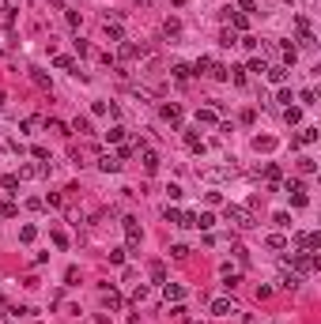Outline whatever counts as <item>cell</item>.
Here are the masks:
<instances>
[{
  "label": "cell",
  "mask_w": 321,
  "mask_h": 324,
  "mask_svg": "<svg viewBox=\"0 0 321 324\" xmlns=\"http://www.w3.org/2000/svg\"><path fill=\"white\" fill-rule=\"evenodd\" d=\"M102 302L110 305V309H121V294H117V290H110V286H102Z\"/></svg>",
  "instance_id": "obj_19"
},
{
  "label": "cell",
  "mask_w": 321,
  "mask_h": 324,
  "mask_svg": "<svg viewBox=\"0 0 321 324\" xmlns=\"http://www.w3.org/2000/svg\"><path fill=\"white\" fill-rule=\"evenodd\" d=\"M49 238H53V245H57V249H68V234H64V230H53Z\"/></svg>",
  "instance_id": "obj_36"
},
{
  "label": "cell",
  "mask_w": 321,
  "mask_h": 324,
  "mask_svg": "<svg viewBox=\"0 0 321 324\" xmlns=\"http://www.w3.org/2000/svg\"><path fill=\"white\" fill-rule=\"evenodd\" d=\"M53 64H57V68H68V72L76 68V60H72V57H64V53H60V57H53Z\"/></svg>",
  "instance_id": "obj_45"
},
{
  "label": "cell",
  "mask_w": 321,
  "mask_h": 324,
  "mask_svg": "<svg viewBox=\"0 0 321 324\" xmlns=\"http://www.w3.org/2000/svg\"><path fill=\"white\" fill-rule=\"evenodd\" d=\"M283 121H287V125H299V121H302V110H299V106H283Z\"/></svg>",
  "instance_id": "obj_20"
},
{
  "label": "cell",
  "mask_w": 321,
  "mask_h": 324,
  "mask_svg": "<svg viewBox=\"0 0 321 324\" xmlns=\"http://www.w3.org/2000/svg\"><path fill=\"white\" fill-rule=\"evenodd\" d=\"M253 147H257V151H272V147H276V140H272V136H257V140H253Z\"/></svg>",
  "instance_id": "obj_31"
},
{
  "label": "cell",
  "mask_w": 321,
  "mask_h": 324,
  "mask_svg": "<svg viewBox=\"0 0 321 324\" xmlns=\"http://www.w3.org/2000/svg\"><path fill=\"white\" fill-rule=\"evenodd\" d=\"M208 76H212V79H227V64H212Z\"/></svg>",
  "instance_id": "obj_50"
},
{
  "label": "cell",
  "mask_w": 321,
  "mask_h": 324,
  "mask_svg": "<svg viewBox=\"0 0 321 324\" xmlns=\"http://www.w3.org/2000/svg\"><path fill=\"white\" fill-rule=\"evenodd\" d=\"M170 76H174L178 83H189V79H193V68H189V64H174V68H170Z\"/></svg>",
  "instance_id": "obj_15"
},
{
  "label": "cell",
  "mask_w": 321,
  "mask_h": 324,
  "mask_svg": "<svg viewBox=\"0 0 321 324\" xmlns=\"http://www.w3.org/2000/svg\"><path fill=\"white\" fill-rule=\"evenodd\" d=\"M219 45H227V49H231V45H238V34H234L231 27H227L223 34H219Z\"/></svg>",
  "instance_id": "obj_30"
},
{
  "label": "cell",
  "mask_w": 321,
  "mask_h": 324,
  "mask_svg": "<svg viewBox=\"0 0 321 324\" xmlns=\"http://www.w3.org/2000/svg\"><path fill=\"white\" fill-rule=\"evenodd\" d=\"M159 117H162V121H170V125H178V121H181V106H178V102H162Z\"/></svg>",
  "instance_id": "obj_7"
},
{
  "label": "cell",
  "mask_w": 321,
  "mask_h": 324,
  "mask_svg": "<svg viewBox=\"0 0 321 324\" xmlns=\"http://www.w3.org/2000/svg\"><path fill=\"white\" fill-rule=\"evenodd\" d=\"M299 170H302V173L310 177V173H318V162H314L310 155H302V158H299Z\"/></svg>",
  "instance_id": "obj_28"
},
{
  "label": "cell",
  "mask_w": 321,
  "mask_h": 324,
  "mask_svg": "<svg viewBox=\"0 0 321 324\" xmlns=\"http://www.w3.org/2000/svg\"><path fill=\"white\" fill-rule=\"evenodd\" d=\"M136 151H140V162H144V170L147 173H159V155H155V151H151V147H136Z\"/></svg>",
  "instance_id": "obj_5"
},
{
  "label": "cell",
  "mask_w": 321,
  "mask_h": 324,
  "mask_svg": "<svg viewBox=\"0 0 321 324\" xmlns=\"http://www.w3.org/2000/svg\"><path fill=\"white\" fill-rule=\"evenodd\" d=\"M178 226H185V230H197V215L193 211H181V223Z\"/></svg>",
  "instance_id": "obj_43"
},
{
  "label": "cell",
  "mask_w": 321,
  "mask_h": 324,
  "mask_svg": "<svg viewBox=\"0 0 321 324\" xmlns=\"http://www.w3.org/2000/svg\"><path fill=\"white\" fill-rule=\"evenodd\" d=\"M287 196H291L295 208H306V189H302V192H287Z\"/></svg>",
  "instance_id": "obj_48"
},
{
  "label": "cell",
  "mask_w": 321,
  "mask_h": 324,
  "mask_svg": "<svg viewBox=\"0 0 321 324\" xmlns=\"http://www.w3.org/2000/svg\"><path fill=\"white\" fill-rule=\"evenodd\" d=\"M257 173H264V177H268L272 185L280 181V166H276V162H264V166H257Z\"/></svg>",
  "instance_id": "obj_17"
},
{
  "label": "cell",
  "mask_w": 321,
  "mask_h": 324,
  "mask_svg": "<svg viewBox=\"0 0 321 324\" xmlns=\"http://www.w3.org/2000/svg\"><path fill=\"white\" fill-rule=\"evenodd\" d=\"M185 143H189L193 151H204V143H201V136H197V128H185Z\"/></svg>",
  "instance_id": "obj_25"
},
{
  "label": "cell",
  "mask_w": 321,
  "mask_h": 324,
  "mask_svg": "<svg viewBox=\"0 0 321 324\" xmlns=\"http://www.w3.org/2000/svg\"><path fill=\"white\" fill-rule=\"evenodd\" d=\"M242 324H261V321H257L253 313H246V317H242Z\"/></svg>",
  "instance_id": "obj_60"
},
{
  "label": "cell",
  "mask_w": 321,
  "mask_h": 324,
  "mask_svg": "<svg viewBox=\"0 0 321 324\" xmlns=\"http://www.w3.org/2000/svg\"><path fill=\"white\" fill-rule=\"evenodd\" d=\"M212 226H216V215H212V211H201V215H197V230H212Z\"/></svg>",
  "instance_id": "obj_24"
},
{
  "label": "cell",
  "mask_w": 321,
  "mask_h": 324,
  "mask_svg": "<svg viewBox=\"0 0 321 324\" xmlns=\"http://www.w3.org/2000/svg\"><path fill=\"white\" fill-rule=\"evenodd\" d=\"M136 155V147H132V143H121V151H117V158H132Z\"/></svg>",
  "instance_id": "obj_54"
},
{
  "label": "cell",
  "mask_w": 321,
  "mask_h": 324,
  "mask_svg": "<svg viewBox=\"0 0 321 324\" xmlns=\"http://www.w3.org/2000/svg\"><path fill=\"white\" fill-rule=\"evenodd\" d=\"M162 34H166V38H178V34H181V23H178V19H166V23H162Z\"/></svg>",
  "instance_id": "obj_26"
},
{
  "label": "cell",
  "mask_w": 321,
  "mask_h": 324,
  "mask_svg": "<svg viewBox=\"0 0 321 324\" xmlns=\"http://www.w3.org/2000/svg\"><path fill=\"white\" fill-rule=\"evenodd\" d=\"M246 72H257V76H264V72H268V60H261V57H253Z\"/></svg>",
  "instance_id": "obj_32"
},
{
  "label": "cell",
  "mask_w": 321,
  "mask_h": 324,
  "mask_svg": "<svg viewBox=\"0 0 321 324\" xmlns=\"http://www.w3.org/2000/svg\"><path fill=\"white\" fill-rule=\"evenodd\" d=\"M34 238H38V226H23V230H19V241H27V245H30V241H34Z\"/></svg>",
  "instance_id": "obj_35"
},
{
  "label": "cell",
  "mask_w": 321,
  "mask_h": 324,
  "mask_svg": "<svg viewBox=\"0 0 321 324\" xmlns=\"http://www.w3.org/2000/svg\"><path fill=\"white\" fill-rule=\"evenodd\" d=\"M110 264H125V249H110Z\"/></svg>",
  "instance_id": "obj_57"
},
{
  "label": "cell",
  "mask_w": 321,
  "mask_h": 324,
  "mask_svg": "<svg viewBox=\"0 0 321 324\" xmlns=\"http://www.w3.org/2000/svg\"><path fill=\"white\" fill-rule=\"evenodd\" d=\"M295 60H299V49H295L291 42H283V68H291Z\"/></svg>",
  "instance_id": "obj_21"
},
{
  "label": "cell",
  "mask_w": 321,
  "mask_h": 324,
  "mask_svg": "<svg viewBox=\"0 0 321 324\" xmlns=\"http://www.w3.org/2000/svg\"><path fill=\"white\" fill-rule=\"evenodd\" d=\"M162 219H166L170 226H178V223H181V211H178V208H166V211H162Z\"/></svg>",
  "instance_id": "obj_42"
},
{
  "label": "cell",
  "mask_w": 321,
  "mask_h": 324,
  "mask_svg": "<svg viewBox=\"0 0 321 324\" xmlns=\"http://www.w3.org/2000/svg\"><path fill=\"white\" fill-rule=\"evenodd\" d=\"M227 223H234L238 230L257 226V223H253V211H249V208H238V204H231V208H227Z\"/></svg>",
  "instance_id": "obj_2"
},
{
  "label": "cell",
  "mask_w": 321,
  "mask_h": 324,
  "mask_svg": "<svg viewBox=\"0 0 321 324\" xmlns=\"http://www.w3.org/2000/svg\"><path fill=\"white\" fill-rule=\"evenodd\" d=\"M264 76H268V83H272V87H283V83H287V68H283V64H268Z\"/></svg>",
  "instance_id": "obj_10"
},
{
  "label": "cell",
  "mask_w": 321,
  "mask_h": 324,
  "mask_svg": "<svg viewBox=\"0 0 321 324\" xmlns=\"http://www.w3.org/2000/svg\"><path fill=\"white\" fill-rule=\"evenodd\" d=\"M238 12H242V15H253V12H257V0H238Z\"/></svg>",
  "instance_id": "obj_44"
},
{
  "label": "cell",
  "mask_w": 321,
  "mask_h": 324,
  "mask_svg": "<svg viewBox=\"0 0 321 324\" xmlns=\"http://www.w3.org/2000/svg\"><path fill=\"white\" fill-rule=\"evenodd\" d=\"M166 196H170V200H181V185L170 181V185H166Z\"/></svg>",
  "instance_id": "obj_56"
},
{
  "label": "cell",
  "mask_w": 321,
  "mask_h": 324,
  "mask_svg": "<svg viewBox=\"0 0 321 324\" xmlns=\"http://www.w3.org/2000/svg\"><path fill=\"white\" fill-rule=\"evenodd\" d=\"M147 271H151V279H155V283H166V264H162V260H151V268H147Z\"/></svg>",
  "instance_id": "obj_18"
},
{
  "label": "cell",
  "mask_w": 321,
  "mask_h": 324,
  "mask_svg": "<svg viewBox=\"0 0 321 324\" xmlns=\"http://www.w3.org/2000/svg\"><path fill=\"white\" fill-rule=\"evenodd\" d=\"M238 45H242V49H249V53H253V49H257V38H253V34H242V38H238Z\"/></svg>",
  "instance_id": "obj_46"
},
{
  "label": "cell",
  "mask_w": 321,
  "mask_h": 324,
  "mask_svg": "<svg viewBox=\"0 0 321 324\" xmlns=\"http://www.w3.org/2000/svg\"><path fill=\"white\" fill-rule=\"evenodd\" d=\"M162 298H166V302H181V298H185V286H181V283H162Z\"/></svg>",
  "instance_id": "obj_11"
},
{
  "label": "cell",
  "mask_w": 321,
  "mask_h": 324,
  "mask_svg": "<svg viewBox=\"0 0 321 324\" xmlns=\"http://www.w3.org/2000/svg\"><path fill=\"white\" fill-rule=\"evenodd\" d=\"M30 79H34L38 87H45V91H53V83H49V76H45L42 68H30Z\"/></svg>",
  "instance_id": "obj_22"
},
{
  "label": "cell",
  "mask_w": 321,
  "mask_h": 324,
  "mask_svg": "<svg viewBox=\"0 0 321 324\" xmlns=\"http://www.w3.org/2000/svg\"><path fill=\"white\" fill-rule=\"evenodd\" d=\"M272 324H276V321H272Z\"/></svg>",
  "instance_id": "obj_62"
},
{
  "label": "cell",
  "mask_w": 321,
  "mask_h": 324,
  "mask_svg": "<svg viewBox=\"0 0 321 324\" xmlns=\"http://www.w3.org/2000/svg\"><path fill=\"white\" fill-rule=\"evenodd\" d=\"M212 313L216 317H231V313H238V305H234L231 298H212Z\"/></svg>",
  "instance_id": "obj_8"
},
{
  "label": "cell",
  "mask_w": 321,
  "mask_h": 324,
  "mask_svg": "<svg viewBox=\"0 0 321 324\" xmlns=\"http://www.w3.org/2000/svg\"><path fill=\"white\" fill-rule=\"evenodd\" d=\"M45 204H53V208H64V196H60V192H49V196H45Z\"/></svg>",
  "instance_id": "obj_59"
},
{
  "label": "cell",
  "mask_w": 321,
  "mask_h": 324,
  "mask_svg": "<svg viewBox=\"0 0 321 324\" xmlns=\"http://www.w3.org/2000/svg\"><path fill=\"white\" fill-rule=\"evenodd\" d=\"M132 302H136V305H140V302H147V286H144V283L132 290Z\"/></svg>",
  "instance_id": "obj_51"
},
{
  "label": "cell",
  "mask_w": 321,
  "mask_h": 324,
  "mask_svg": "<svg viewBox=\"0 0 321 324\" xmlns=\"http://www.w3.org/2000/svg\"><path fill=\"white\" fill-rule=\"evenodd\" d=\"M212 64H216V60H212V57H201V60H197V64H193V72H212Z\"/></svg>",
  "instance_id": "obj_38"
},
{
  "label": "cell",
  "mask_w": 321,
  "mask_h": 324,
  "mask_svg": "<svg viewBox=\"0 0 321 324\" xmlns=\"http://www.w3.org/2000/svg\"><path fill=\"white\" fill-rule=\"evenodd\" d=\"M151 4H155V0H140V8H151Z\"/></svg>",
  "instance_id": "obj_61"
},
{
  "label": "cell",
  "mask_w": 321,
  "mask_h": 324,
  "mask_svg": "<svg viewBox=\"0 0 321 324\" xmlns=\"http://www.w3.org/2000/svg\"><path fill=\"white\" fill-rule=\"evenodd\" d=\"M197 125H219V102H216V106L197 110Z\"/></svg>",
  "instance_id": "obj_9"
},
{
  "label": "cell",
  "mask_w": 321,
  "mask_h": 324,
  "mask_svg": "<svg viewBox=\"0 0 321 324\" xmlns=\"http://www.w3.org/2000/svg\"><path fill=\"white\" fill-rule=\"evenodd\" d=\"M283 192H302V181H291V177H287V181H283Z\"/></svg>",
  "instance_id": "obj_55"
},
{
  "label": "cell",
  "mask_w": 321,
  "mask_h": 324,
  "mask_svg": "<svg viewBox=\"0 0 321 324\" xmlns=\"http://www.w3.org/2000/svg\"><path fill=\"white\" fill-rule=\"evenodd\" d=\"M72 49H76V53H80V57H91V45L83 42V38H76V42H72Z\"/></svg>",
  "instance_id": "obj_47"
},
{
  "label": "cell",
  "mask_w": 321,
  "mask_h": 324,
  "mask_svg": "<svg viewBox=\"0 0 321 324\" xmlns=\"http://www.w3.org/2000/svg\"><path fill=\"white\" fill-rule=\"evenodd\" d=\"M272 223H276L280 230H291V215H287V211H276V215H272Z\"/></svg>",
  "instance_id": "obj_34"
},
{
  "label": "cell",
  "mask_w": 321,
  "mask_h": 324,
  "mask_svg": "<svg viewBox=\"0 0 321 324\" xmlns=\"http://www.w3.org/2000/svg\"><path fill=\"white\" fill-rule=\"evenodd\" d=\"M170 256H174V260H185V256H189V245H181V241L170 245Z\"/></svg>",
  "instance_id": "obj_37"
},
{
  "label": "cell",
  "mask_w": 321,
  "mask_h": 324,
  "mask_svg": "<svg viewBox=\"0 0 321 324\" xmlns=\"http://www.w3.org/2000/svg\"><path fill=\"white\" fill-rule=\"evenodd\" d=\"M15 211H19L15 204H0V215H4V219H15Z\"/></svg>",
  "instance_id": "obj_58"
},
{
  "label": "cell",
  "mask_w": 321,
  "mask_h": 324,
  "mask_svg": "<svg viewBox=\"0 0 321 324\" xmlns=\"http://www.w3.org/2000/svg\"><path fill=\"white\" fill-rule=\"evenodd\" d=\"M102 34H106V38H110L114 45L125 42V30H121V23H117V19H106V23H102Z\"/></svg>",
  "instance_id": "obj_6"
},
{
  "label": "cell",
  "mask_w": 321,
  "mask_h": 324,
  "mask_svg": "<svg viewBox=\"0 0 321 324\" xmlns=\"http://www.w3.org/2000/svg\"><path fill=\"white\" fill-rule=\"evenodd\" d=\"M121 226H125V238H129V249H136V245H140V223H136L132 215H125V219H121Z\"/></svg>",
  "instance_id": "obj_4"
},
{
  "label": "cell",
  "mask_w": 321,
  "mask_h": 324,
  "mask_svg": "<svg viewBox=\"0 0 321 324\" xmlns=\"http://www.w3.org/2000/svg\"><path fill=\"white\" fill-rule=\"evenodd\" d=\"M38 125H42V117H23V121H19V132H34Z\"/></svg>",
  "instance_id": "obj_29"
},
{
  "label": "cell",
  "mask_w": 321,
  "mask_h": 324,
  "mask_svg": "<svg viewBox=\"0 0 321 324\" xmlns=\"http://www.w3.org/2000/svg\"><path fill=\"white\" fill-rule=\"evenodd\" d=\"M283 268H291V271H299V275H310V271H318L321 268V256L318 253H291V256H283Z\"/></svg>",
  "instance_id": "obj_1"
},
{
  "label": "cell",
  "mask_w": 321,
  "mask_h": 324,
  "mask_svg": "<svg viewBox=\"0 0 321 324\" xmlns=\"http://www.w3.org/2000/svg\"><path fill=\"white\" fill-rule=\"evenodd\" d=\"M280 286H283V290H299V286H302V275H299V271H283Z\"/></svg>",
  "instance_id": "obj_14"
},
{
  "label": "cell",
  "mask_w": 321,
  "mask_h": 324,
  "mask_svg": "<svg viewBox=\"0 0 321 324\" xmlns=\"http://www.w3.org/2000/svg\"><path fill=\"white\" fill-rule=\"evenodd\" d=\"M276 102H283V106H291L295 98H291V91H287V87H280V95H276Z\"/></svg>",
  "instance_id": "obj_53"
},
{
  "label": "cell",
  "mask_w": 321,
  "mask_h": 324,
  "mask_svg": "<svg viewBox=\"0 0 321 324\" xmlns=\"http://www.w3.org/2000/svg\"><path fill=\"white\" fill-rule=\"evenodd\" d=\"M0 185H4L8 192H15V189H19V177H15V173H4V177H0Z\"/></svg>",
  "instance_id": "obj_40"
},
{
  "label": "cell",
  "mask_w": 321,
  "mask_h": 324,
  "mask_svg": "<svg viewBox=\"0 0 321 324\" xmlns=\"http://www.w3.org/2000/svg\"><path fill=\"white\" fill-rule=\"evenodd\" d=\"M306 143H318V128L306 125L302 132H299V140H291V147H306Z\"/></svg>",
  "instance_id": "obj_12"
},
{
  "label": "cell",
  "mask_w": 321,
  "mask_h": 324,
  "mask_svg": "<svg viewBox=\"0 0 321 324\" xmlns=\"http://www.w3.org/2000/svg\"><path fill=\"white\" fill-rule=\"evenodd\" d=\"M45 128H49V132H57V136H72V128L64 125V121H57V117H49V121H45Z\"/></svg>",
  "instance_id": "obj_16"
},
{
  "label": "cell",
  "mask_w": 321,
  "mask_h": 324,
  "mask_svg": "<svg viewBox=\"0 0 321 324\" xmlns=\"http://www.w3.org/2000/svg\"><path fill=\"white\" fill-rule=\"evenodd\" d=\"M147 53H151L147 45H132V42L117 45V60H140V57H147Z\"/></svg>",
  "instance_id": "obj_3"
},
{
  "label": "cell",
  "mask_w": 321,
  "mask_h": 324,
  "mask_svg": "<svg viewBox=\"0 0 321 324\" xmlns=\"http://www.w3.org/2000/svg\"><path fill=\"white\" fill-rule=\"evenodd\" d=\"M99 170H102V173H117V170H121V158L117 155H99Z\"/></svg>",
  "instance_id": "obj_13"
},
{
  "label": "cell",
  "mask_w": 321,
  "mask_h": 324,
  "mask_svg": "<svg viewBox=\"0 0 321 324\" xmlns=\"http://www.w3.org/2000/svg\"><path fill=\"white\" fill-rule=\"evenodd\" d=\"M64 283H68V286H76V283H80V268H68V271H64Z\"/></svg>",
  "instance_id": "obj_52"
},
{
  "label": "cell",
  "mask_w": 321,
  "mask_h": 324,
  "mask_svg": "<svg viewBox=\"0 0 321 324\" xmlns=\"http://www.w3.org/2000/svg\"><path fill=\"white\" fill-rule=\"evenodd\" d=\"M72 132H80V136H91V121H87V117H76V121H72Z\"/></svg>",
  "instance_id": "obj_27"
},
{
  "label": "cell",
  "mask_w": 321,
  "mask_h": 324,
  "mask_svg": "<svg viewBox=\"0 0 321 324\" xmlns=\"http://www.w3.org/2000/svg\"><path fill=\"white\" fill-rule=\"evenodd\" d=\"M299 102H302V106H314V102H318V91H314V87H306V91L299 95Z\"/></svg>",
  "instance_id": "obj_39"
},
{
  "label": "cell",
  "mask_w": 321,
  "mask_h": 324,
  "mask_svg": "<svg viewBox=\"0 0 321 324\" xmlns=\"http://www.w3.org/2000/svg\"><path fill=\"white\" fill-rule=\"evenodd\" d=\"M264 245H268V249H287V238H283V234H268V238H264Z\"/></svg>",
  "instance_id": "obj_23"
},
{
  "label": "cell",
  "mask_w": 321,
  "mask_h": 324,
  "mask_svg": "<svg viewBox=\"0 0 321 324\" xmlns=\"http://www.w3.org/2000/svg\"><path fill=\"white\" fill-rule=\"evenodd\" d=\"M121 140H125V128L121 125H114L110 132H106V143H121Z\"/></svg>",
  "instance_id": "obj_33"
},
{
  "label": "cell",
  "mask_w": 321,
  "mask_h": 324,
  "mask_svg": "<svg viewBox=\"0 0 321 324\" xmlns=\"http://www.w3.org/2000/svg\"><path fill=\"white\" fill-rule=\"evenodd\" d=\"M170 317H174V321H189V309H185L181 302H174V309H170Z\"/></svg>",
  "instance_id": "obj_41"
},
{
  "label": "cell",
  "mask_w": 321,
  "mask_h": 324,
  "mask_svg": "<svg viewBox=\"0 0 321 324\" xmlns=\"http://www.w3.org/2000/svg\"><path fill=\"white\" fill-rule=\"evenodd\" d=\"M64 23H68V27H80V12H72V8H64Z\"/></svg>",
  "instance_id": "obj_49"
}]
</instances>
